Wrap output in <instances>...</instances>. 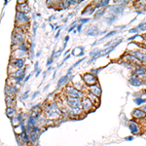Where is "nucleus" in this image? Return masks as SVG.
Segmentation results:
<instances>
[{"label":"nucleus","mask_w":146,"mask_h":146,"mask_svg":"<svg viewBox=\"0 0 146 146\" xmlns=\"http://www.w3.org/2000/svg\"><path fill=\"white\" fill-rule=\"evenodd\" d=\"M43 111L44 114H45V118L47 120H49V121L58 120L62 117L60 107L58 106V104H56V102H55V101L46 104L43 108Z\"/></svg>","instance_id":"obj_1"},{"label":"nucleus","mask_w":146,"mask_h":146,"mask_svg":"<svg viewBox=\"0 0 146 146\" xmlns=\"http://www.w3.org/2000/svg\"><path fill=\"white\" fill-rule=\"evenodd\" d=\"M22 43H25V30H23V28L16 27L15 31L13 32V35H12V45Z\"/></svg>","instance_id":"obj_2"},{"label":"nucleus","mask_w":146,"mask_h":146,"mask_svg":"<svg viewBox=\"0 0 146 146\" xmlns=\"http://www.w3.org/2000/svg\"><path fill=\"white\" fill-rule=\"evenodd\" d=\"M64 96H70V98H83L85 95L83 92L77 90L76 88L72 86V85H67L64 88Z\"/></svg>","instance_id":"obj_3"},{"label":"nucleus","mask_w":146,"mask_h":146,"mask_svg":"<svg viewBox=\"0 0 146 146\" xmlns=\"http://www.w3.org/2000/svg\"><path fill=\"white\" fill-rule=\"evenodd\" d=\"M29 22V19L27 17V15L21 12H17L16 14V23H17V27L23 28L25 25H27Z\"/></svg>","instance_id":"obj_4"},{"label":"nucleus","mask_w":146,"mask_h":146,"mask_svg":"<svg viewBox=\"0 0 146 146\" xmlns=\"http://www.w3.org/2000/svg\"><path fill=\"white\" fill-rule=\"evenodd\" d=\"M65 105L72 108H82V100L80 98L65 96Z\"/></svg>","instance_id":"obj_5"},{"label":"nucleus","mask_w":146,"mask_h":146,"mask_svg":"<svg viewBox=\"0 0 146 146\" xmlns=\"http://www.w3.org/2000/svg\"><path fill=\"white\" fill-rule=\"evenodd\" d=\"M83 81L84 83L88 86H93V85L98 84V80H96V77L92 73H85L83 75Z\"/></svg>","instance_id":"obj_6"},{"label":"nucleus","mask_w":146,"mask_h":146,"mask_svg":"<svg viewBox=\"0 0 146 146\" xmlns=\"http://www.w3.org/2000/svg\"><path fill=\"white\" fill-rule=\"evenodd\" d=\"M94 108H95V106H94V104L92 103V101L89 100L87 96H84L83 100H82V109H83V111L88 112V111H91Z\"/></svg>","instance_id":"obj_7"},{"label":"nucleus","mask_w":146,"mask_h":146,"mask_svg":"<svg viewBox=\"0 0 146 146\" xmlns=\"http://www.w3.org/2000/svg\"><path fill=\"white\" fill-rule=\"evenodd\" d=\"M10 65L15 67L17 70L23 69L25 66V60H23V58H11Z\"/></svg>","instance_id":"obj_8"},{"label":"nucleus","mask_w":146,"mask_h":146,"mask_svg":"<svg viewBox=\"0 0 146 146\" xmlns=\"http://www.w3.org/2000/svg\"><path fill=\"white\" fill-rule=\"evenodd\" d=\"M27 56V53L20 50V49L12 50V58H23V60H25V58Z\"/></svg>","instance_id":"obj_9"},{"label":"nucleus","mask_w":146,"mask_h":146,"mask_svg":"<svg viewBox=\"0 0 146 146\" xmlns=\"http://www.w3.org/2000/svg\"><path fill=\"white\" fill-rule=\"evenodd\" d=\"M30 11V7L28 5L27 2H19L18 4V12H21V13H23V14H27L28 12Z\"/></svg>","instance_id":"obj_10"},{"label":"nucleus","mask_w":146,"mask_h":146,"mask_svg":"<svg viewBox=\"0 0 146 146\" xmlns=\"http://www.w3.org/2000/svg\"><path fill=\"white\" fill-rule=\"evenodd\" d=\"M89 91H90V93L92 95L98 96V98H100L101 96V88L100 87V85L98 84H96V85H93V86H91L90 88H89Z\"/></svg>","instance_id":"obj_11"},{"label":"nucleus","mask_w":146,"mask_h":146,"mask_svg":"<svg viewBox=\"0 0 146 146\" xmlns=\"http://www.w3.org/2000/svg\"><path fill=\"white\" fill-rule=\"evenodd\" d=\"M133 55L135 58H137L140 62H146V54L145 53H142L140 51H135V52H133Z\"/></svg>","instance_id":"obj_12"},{"label":"nucleus","mask_w":146,"mask_h":146,"mask_svg":"<svg viewBox=\"0 0 146 146\" xmlns=\"http://www.w3.org/2000/svg\"><path fill=\"white\" fill-rule=\"evenodd\" d=\"M133 116L135 117V119H143L146 117V113L144 111H142L141 109H135V111L133 112Z\"/></svg>","instance_id":"obj_13"},{"label":"nucleus","mask_w":146,"mask_h":146,"mask_svg":"<svg viewBox=\"0 0 146 146\" xmlns=\"http://www.w3.org/2000/svg\"><path fill=\"white\" fill-rule=\"evenodd\" d=\"M87 98H88L89 100L92 101V103L94 104V106H95V105H96V106H98V104H100V98L92 95L91 93H89L88 95H87Z\"/></svg>","instance_id":"obj_14"},{"label":"nucleus","mask_w":146,"mask_h":146,"mask_svg":"<svg viewBox=\"0 0 146 146\" xmlns=\"http://www.w3.org/2000/svg\"><path fill=\"white\" fill-rule=\"evenodd\" d=\"M6 114L9 118H13L14 116H16V110L14 106H10V107H7L6 110Z\"/></svg>","instance_id":"obj_15"},{"label":"nucleus","mask_w":146,"mask_h":146,"mask_svg":"<svg viewBox=\"0 0 146 146\" xmlns=\"http://www.w3.org/2000/svg\"><path fill=\"white\" fill-rule=\"evenodd\" d=\"M14 101H15V98L14 96H6V103H7V106L10 107V106H14Z\"/></svg>","instance_id":"obj_16"},{"label":"nucleus","mask_w":146,"mask_h":146,"mask_svg":"<svg viewBox=\"0 0 146 146\" xmlns=\"http://www.w3.org/2000/svg\"><path fill=\"white\" fill-rule=\"evenodd\" d=\"M131 83H133V85H140V84H141L140 79L138 78V77L136 76V75H135V76H133V77H131Z\"/></svg>","instance_id":"obj_17"},{"label":"nucleus","mask_w":146,"mask_h":146,"mask_svg":"<svg viewBox=\"0 0 146 146\" xmlns=\"http://www.w3.org/2000/svg\"><path fill=\"white\" fill-rule=\"evenodd\" d=\"M68 78V75H65V76H63L60 78V80L58 81V87L60 88V87H62V85H64L65 84V82H67V79Z\"/></svg>","instance_id":"obj_18"},{"label":"nucleus","mask_w":146,"mask_h":146,"mask_svg":"<svg viewBox=\"0 0 146 146\" xmlns=\"http://www.w3.org/2000/svg\"><path fill=\"white\" fill-rule=\"evenodd\" d=\"M131 131H133L135 133H138V129H139V127H138L136 124L133 123V124H131Z\"/></svg>","instance_id":"obj_19"},{"label":"nucleus","mask_w":146,"mask_h":146,"mask_svg":"<svg viewBox=\"0 0 146 146\" xmlns=\"http://www.w3.org/2000/svg\"><path fill=\"white\" fill-rule=\"evenodd\" d=\"M28 93H29V91H27L25 94H23V100H25V98H27V96H28Z\"/></svg>","instance_id":"obj_20"},{"label":"nucleus","mask_w":146,"mask_h":146,"mask_svg":"<svg viewBox=\"0 0 146 146\" xmlns=\"http://www.w3.org/2000/svg\"><path fill=\"white\" fill-rule=\"evenodd\" d=\"M38 94H39V92H35V93L33 94V96H31V100H34V98H36V96H37V95H38Z\"/></svg>","instance_id":"obj_21"},{"label":"nucleus","mask_w":146,"mask_h":146,"mask_svg":"<svg viewBox=\"0 0 146 146\" xmlns=\"http://www.w3.org/2000/svg\"><path fill=\"white\" fill-rule=\"evenodd\" d=\"M53 60H54V58H51L50 60H49L48 62H47V65H50L51 63H52V62H53Z\"/></svg>","instance_id":"obj_22"},{"label":"nucleus","mask_w":146,"mask_h":146,"mask_svg":"<svg viewBox=\"0 0 146 146\" xmlns=\"http://www.w3.org/2000/svg\"><path fill=\"white\" fill-rule=\"evenodd\" d=\"M30 77H31V74H28L27 76L25 77V82H27V81H28V79H29Z\"/></svg>","instance_id":"obj_23"},{"label":"nucleus","mask_w":146,"mask_h":146,"mask_svg":"<svg viewBox=\"0 0 146 146\" xmlns=\"http://www.w3.org/2000/svg\"><path fill=\"white\" fill-rule=\"evenodd\" d=\"M141 110H142V111H144V112L146 113V105H145V106H143L142 108H141Z\"/></svg>","instance_id":"obj_24"},{"label":"nucleus","mask_w":146,"mask_h":146,"mask_svg":"<svg viewBox=\"0 0 146 146\" xmlns=\"http://www.w3.org/2000/svg\"><path fill=\"white\" fill-rule=\"evenodd\" d=\"M144 38H145V40H146V34L144 35Z\"/></svg>","instance_id":"obj_25"}]
</instances>
